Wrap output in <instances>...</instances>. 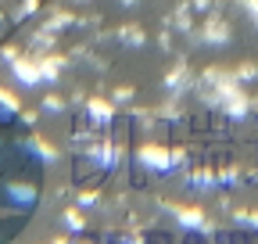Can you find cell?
<instances>
[{"mask_svg":"<svg viewBox=\"0 0 258 244\" xmlns=\"http://www.w3.org/2000/svg\"><path fill=\"white\" fill-rule=\"evenodd\" d=\"M57 244H61V240H57Z\"/></svg>","mask_w":258,"mask_h":244,"instance_id":"3957f363","label":"cell"},{"mask_svg":"<svg viewBox=\"0 0 258 244\" xmlns=\"http://www.w3.org/2000/svg\"><path fill=\"white\" fill-rule=\"evenodd\" d=\"M69 226H76V230H79V226H83V216H76V212H69Z\"/></svg>","mask_w":258,"mask_h":244,"instance_id":"7a4b0ae2","label":"cell"},{"mask_svg":"<svg viewBox=\"0 0 258 244\" xmlns=\"http://www.w3.org/2000/svg\"><path fill=\"white\" fill-rule=\"evenodd\" d=\"M179 219L186 226H205V216H198V212H179Z\"/></svg>","mask_w":258,"mask_h":244,"instance_id":"6da1fadb","label":"cell"}]
</instances>
